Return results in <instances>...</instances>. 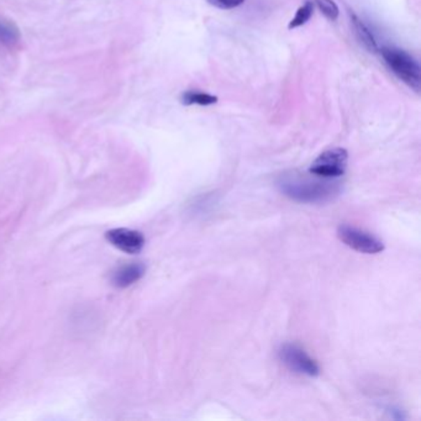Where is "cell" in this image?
<instances>
[{"instance_id":"cell-7","label":"cell","mask_w":421,"mask_h":421,"mask_svg":"<svg viewBox=\"0 0 421 421\" xmlns=\"http://www.w3.org/2000/svg\"><path fill=\"white\" fill-rule=\"evenodd\" d=\"M145 273H146V267L142 263L121 266L114 270L112 275V283L114 286L119 289H125L135 284L136 282L140 281Z\"/></svg>"},{"instance_id":"cell-1","label":"cell","mask_w":421,"mask_h":421,"mask_svg":"<svg viewBox=\"0 0 421 421\" xmlns=\"http://www.w3.org/2000/svg\"><path fill=\"white\" fill-rule=\"evenodd\" d=\"M283 194L300 203H321L337 194V185L328 181L286 176L278 182Z\"/></svg>"},{"instance_id":"cell-11","label":"cell","mask_w":421,"mask_h":421,"mask_svg":"<svg viewBox=\"0 0 421 421\" xmlns=\"http://www.w3.org/2000/svg\"><path fill=\"white\" fill-rule=\"evenodd\" d=\"M314 13V4L312 1H307L305 4H303L299 9H298L296 17H293L288 29L293 30V29H297V27L303 26L309 22V19L312 17Z\"/></svg>"},{"instance_id":"cell-8","label":"cell","mask_w":421,"mask_h":421,"mask_svg":"<svg viewBox=\"0 0 421 421\" xmlns=\"http://www.w3.org/2000/svg\"><path fill=\"white\" fill-rule=\"evenodd\" d=\"M20 41L22 33L17 24L6 17H0V47L6 49H17Z\"/></svg>"},{"instance_id":"cell-13","label":"cell","mask_w":421,"mask_h":421,"mask_svg":"<svg viewBox=\"0 0 421 421\" xmlns=\"http://www.w3.org/2000/svg\"><path fill=\"white\" fill-rule=\"evenodd\" d=\"M208 4H210L214 8L222 9V10H230L235 9L238 6H243L246 0H206Z\"/></svg>"},{"instance_id":"cell-5","label":"cell","mask_w":421,"mask_h":421,"mask_svg":"<svg viewBox=\"0 0 421 421\" xmlns=\"http://www.w3.org/2000/svg\"><path fill=\"white\" fill-rule=\"evenodd\" d=\"M278 355L283 365H286L292 372L308 377H318L320 374V368L316 361L298 345L286 344L282 346Z\"/></svg>"},{"instance_id":"cell-4","label":"cell","mask_w":421,"mask_h":421,"mask_svg":"<svg viewBox=\"0 0 421 421\" xmlns=\"http://www.w3.org/2000/svg\"><path fill=\"white\" fill-rule=\"evenodd\" d=\"M337 236L340 238L341 243H345L347 247L360 254H377L384 251V243L382 240L357 227L341 225L337 229Z\"/></svg>"},{"instance_id":"cell-12","label":"cell","mask_w":421,"mask_h":421,"mask_svg":"<svg viewBox=\"0 0 421 421\" xmlns=\"http://www.w3.org/2000/svg\"><path fill=\"white\" fill-rule=\"evenodd\" d=\"M319 10L321 11V14L326 19H329L330 22H335L337 17L340 15V9L336 4L334 0H315Z\"/></svg>"},{"instance_id":"cell-2","label":"cell","mask_w":421,"mask_h":421,"mask_svg":"<svg viewBox=\"0 0 421 421\" xmlns=\"http://www.w3.org/2000/svg\"><path fill=\"white\" fill-rule=\"evenodd\" d=\"M381 54L389 70L408 86L419 92L421 88V67L419 62L404 49L382 47Z\"/></svg>"},{"instance_id":"cell-10","label":"cell","mask_w":421,"mask_h":421,"mask_svg":"<svg viewBox=\"0 0 421 421\" xmlns=\"http://www.w3.org/2000/svg\"><path fill=\"white\" fill-rule=\"evenodd\" d=\"M181 103L190 107V105H201L209 107L217 103V97L211 95L209 93L199 92V91H187L181 95Z\"/></svg>"},{"instance_id":"cell-9","label":"cell","mask_w":421,"mask_h":421,"mask_svg":"<svg viewBox=\"0 0 421 421\" xmlns=\"http://www.w3.org/2000/svg\"><path fill=\"white\" fill-rule=\"evenodd\" d=\"M350 17H351L353 27L356 30L357 36L360 38V41L363 43V46L369 52H377L378 51V46H377V41H376V38L373 36V33H371V30L358 19L356 14L350 13Z\"/></svg>"},{"instance_id":"cell-3","label":"cell","mask_w":421,"mask_h":421,"mask_svg":"<svg viewBox=\"0 0 421 421\" xmlns=\"http://www.w3.org/2000/svg\"><path fill=\"white\" fill-rule=\"evenodd\" d=\"M349 162V152L345 148L335 147L319 155L309 167V173L319 178H339L344 176Z\"/></svg>"},{"instance_id":"cell-6","label":"cell","mask_w":421,"mask_h":421,"mask_svg":"<svg viewBox=\"0 0 421 421\" xmlns=\"http://www.w3.org/2000/svg\"><path fill=\"white\" fill-rule=\"evenodd\" d=\"M105 238L115 249L128 254H140L146 243L142 232L128 227L112 229L105 232Z\"/></svg>"}]
</instances>
